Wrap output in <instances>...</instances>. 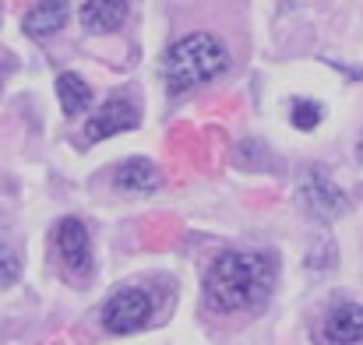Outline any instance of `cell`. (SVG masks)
I'll list each match as a JSON object with an SVG mask.
<instances>
[{
  "label": "cell",
  "mask_w": 363,
  "mask_h": 345,
  "mask_svg": "<svg viewBox=\"0 0 363 345\" xmlns=\"http://www.w3.org/2000/svg\"><path fill=\"white\" fill-rule=\"evenodd\" d=\"M318 345H360L363 342V307L360 303H335L318 332H314Z\"/></svg>",
  "instance_id": "5b68a950"
},
{
  "label": "cell",
  "mask_w": 363,
  "mask_h": 345,
  "mask_svg": "<svg viewBox=\"0 0 363 345\" xmlns=\"http://www.w3.org/2000/svg\"><path fill=\"white\" fill-rule=\"evenodd\" d=\"M57 250H60V261L71 275L85 278L92 271V236L85 230L82 219H60L57 226Z\"/></svg>",
  "instance_id": "52a82bcc"
},
{
  "label": "cell",
  "mask_w": 363,
  "mask_h": 345,
  "mask_svg": "<svg viewBox=\"0 0 363 345\" xmlns=\"http://www.w3.org/2000/svg\"><path fill=\"white\" fill-rule=\"evenodd\" d=\"M296 198H300V205H303L318 222H335V219L346 215V208H350L342 187H339L325 169H303V173H300V183H296Z\"/></svg>",
  "instance_id": "277c9868"
},
{
  "label": "cell",
  "mask_w": 363,
  "mask_h": 345,
  "mask_svg": "<svg viewBox=\"0 0 363 345\" xmlns=\"http://www.w3.org/2000/svg\"><path fill=\"white\" fill-rule=\"evenodd\" d=\"M67 18H71V4H67V0H39V4L25 14L21 28H25L32 39H50V35H57V32L67 25Z\"/></svg>",
  "instance_id": "30bf717a"
},
{
  "label": "cell",
  "mask_w": 363,
  "mask_h": 345,
  "mask_svg": "<svg viewBox=\"0 0 363 345\" xmlns=\"http://www.w3.org/2000/svg\"><path fill=\"white\" fill-rule=\"evenodd\" d=\"M357 159L363 162V134H360V141H357Z\"/></svg>",
  "instance_id": "9a60e30c"
},
{
  "label": "cell",
  "mask_w": 363,
  "mask_h": 345,
  "mask_svg": "<svg viewBox=\"0 0 363 345\" xmlns=\"http://www.w3.org/2000/svg\"><path fill=\"white\" fill-rule=\"evenodd\" d=\"M130 14V4L127 0H85L78 18H82V28L85 32H96V35H106V32H117Z\"/></svg>",
  "instance_id": "9c48e42d"
},
{
  "label": "cell",
  "mask_w": 363,
  "mask_h": 345,
  "mask_svg": "<svg viewBox=\"0 0 363 345\" xmlns=\"http://www.w3.org/2000/svg\"><path fill=\"white\" fill-rule=\"evenodd\" d=\"M148 321H152V296L138 285L113 293L99 310V324L110 335H134V332L148 328Z\"/></svg>",
  "instance_id": "3957f363"
},
{
  "label": "cell",
  "mask_w": 363,
  "mask_h": 345,
  "mask_svg": "<svg viewBox=\"0 0 363 345\" xmlns=\"http://www.w3.org/2000/svg\"><path fill=\"white\" fill-rule=\"evenodd\" d=\"M113 187L123 198H148L162 187V176H159L155 162H148V159H123L113 173Z\"/></svg>",
  "instance_id": "ba28073f"
},
{
  "label": "cell",
  "mask_w": 363,
  "mask_h": 345,
  "mask_svg": "<svg viewBox=\"0 0 363 345\" xmlns=\"http://www.w3.org/2000/svg\"><path fill=\"white\" fill-rule=\"evenodd\" d=\"M332 264H335V247H332V243H325L318 257H314V254L307 257V268H332Z\"/></svg>",
  "instance_id": "5bb4252c"
},
{
  "label": "cell",
  "mask_w": 363,
  "mask_h": 345,
  "mask_svg": "<svg viewBox=\"0 0 363 345\" xmlns=\"http://www.w3.org/2000/svg\"><path fill=\"white\" fill-rule=\"evenodd\" d=\"M57 99H60V110L64 116H82L89 106H92V89H89V81L82 78V74H74V71H64L60 78H57Z\"/></svg>",
  "instance_id": "8fae6325"
},
{
  "label": "cell",
  "mask_w": 363,
  "mask_h": 345,
  "mask_svg": "<svg viewBox=\"0 0 363 345\" xmlns=\"http://www.w3.org/2000/svg\"><path fill=\"white\" fill-rule=\"evenodd\" d=\"M279 264L264 250H223L201 282V296L208 314L233 317V314H257L275 293Z\"/></svg>",
  "instance_id": "6da1fadb"
},
{
  "label": "cell",
  "mask_w": 363,
  "mask_h": 345,
  "mask_svg": "<svg viewBox=\"0 0 363 345\" xmlns=\"http://www.w3.org/2000/svg\"><path fill=\"white\" fill-rule=\"evenodd\" d=\"M138 127V106L127 99V96H110L96 113L89 116L85 123V141L96 145V141H106L113 134H123V130H134Z\"/></svg>",
  "instance_id": "8992f818"
},
{
  "label": "cell",
  "mask_w": 363,
  "mask_h": 345,
  "mask_svg": "<svg viewBox=\"0 0 363 345\" xmlns=\"http://www.w3.org/2000/svg\"><path fill=\"white\" fill-rule=\"evenodd\" d=\"M321 116H325V106L314 103V99H293L289 103V120H293L296 130H314L321 123Z\"/></svg>",
  "instance_id": "7c38bea8"
},
{
  "label": "cell",
  "mask_w": 363,
  "mask_h": 345,
  "mask_svg": "<svg viewBox=\"0 0 363 345\" xmlns=\"http://www.w3.org/2000/svg\"><path fill=\"white\" fill-rule=\"evenodd\" d=\"M233 67L230 46L216 32H187L166 46L162 57V85L169 96H191L198 89H208Z\"/></svg>",
  "instance_id": "7a4b0ae2"
},
{
  "label": "cell",
  "mask_w": 363,
  "mask_h": 345,
  "mask_svg": "<svg viewBox=\"0 0 363 345\" xmlns=\"http://www.w3.org/2000/svg\"><path fill=\"white\" fill-rule=\"evenodd\" d=\"M18 275H21V257H18V250H14L7 239H0V289L11 285Z\"/></svg>",
  "instance_id": "4fadbf2b"
}]
</instances>
